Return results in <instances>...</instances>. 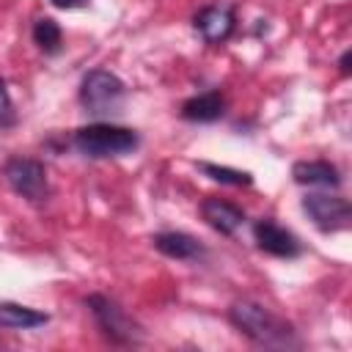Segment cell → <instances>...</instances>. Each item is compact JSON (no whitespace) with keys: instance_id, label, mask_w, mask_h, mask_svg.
Returning a JSON list of instances; mask_svg holds the SVG:
<instances>
[{"instance_id":"cell-4","label":"cell","mask_w":352,"mask_h":352,"mask_svg":"<svg viewBox=\"0 0 352 352\" xmlns=\"http://www.w3.org/2000/svg\"><path fill=\"white\" fill-rule=\"evenodd\" d=\"M3 176L11 184V190L19 192L28 201H44L47 192H50V187H47V170H44V165L38 160L14 157V160L6 162Z\"/></svg>"},{"instance_id":"cell-2","label":"cell","mask_w":352,"mask_h":352,"mask_svg":"<svg viewBox=\"0 0 352 352\" xmlns=\"http://www.w3.org/2000/svg\"><path fill=\"white\" fill-rule=\"evenodd\" d=\"M74 146L85 157L104 160V157H121L138 148V132L116 124H88L74 132Z\"/></svg>"},{"instance_id":"cell-12","label":"cell","mask_w":352,"mask_h":352,"mask_svg":"<svg viewBox=\"0 0 352 352\" xmlns=\"http://www.w3.org/2000/svg\"><path fill=\"white\" fill-rule=\"evenodd\" d=\"M47 322H50V316L36 311V308H28V305H19V302H0V327L30 330V327H41Z\"/></svg>"},{"instance_id":"cell-10","label":"cell","mask_w":352,"mask_h":352,"mask_svg":"<svg viewBox=\"0 0 352 352\" xmlns=\"http://www.w3.org/2000/svg\"><path fill=\"white\" fill-rule=\"evenodd\" d=\"M292 176H294L297 184H308V187H338L341 184L338 168L330 165V162H322V160L294 162Z\"/></svg>"},{"instance_id":"cell-7","label":"cell","mask_w":352,"mask_h":352,"mask_svg":"<svg viewBox=\"0 0 352 352\" xmlns=\"http://www.w3.org/2000/svg\"><path fill=\"white\" fill-rule=\"evenodd\" d=\"M253 236H256V242L264 253H272V256H280V258H294L302 250L300 239L292 231H286L283 226L272 223V220H258L253 226Z\"/></svg>"},{"instance_id":"cell-16","label":"cell","mask_w":352,"mask_h":352,"mask_svg":"<svg viewBox=\"0 0 352 352\" xmlns=\"http://www.w3.org/2000/svg\"><path fill=\"white\" fill-rule=\"evenodd\" d=\"M8 124H14V102L8 96L6 82L0 80V126H8Z\"/></svg>"},{"instance_id":"cell-9","label":"cell","mask_w":352,"mask_h":352,"mask_svg":"<svg viewBox=\"0 0 352 352\" xmlns=\"http://www.w3.org/2000/svg\"><path fill=\"white\" fill-rule=\"evenodd\" d=\"M201 214H204V220H206L214 231H220V234H234V231L245 223V212H242L239 206L223 201V198H206V201L201 204Z\"/></svg>"},{"instance_id":"cell-11","label":"cell","mask_w":352,"mask_h":352,"mask_svg":"<svg viewBox=\"0 0 352 352\" xmlns=\"http://www.w3.org/2000/svg\"><path fill=\"white\" fill-rule=\"evenodd\" d=\"M154 248H157L160 253L170 256V258H182V261L198 258V256L204 253V245H201L195 236L184 234V231H165V234H157V236H154Z\"/></svg>"},{"instance_id":"cell-15","label":"cell","mask_w":352,"mask_h":352,"mask_svg":"<svg viewBox=\"0 0 352 352\" xmlns=\"http://www.w3.org/2000/svg\"><path fill=\"white\" fill-rule=\"evenodd\" d=\"M33 41L44 52H58L60 50V28H58V22L50 19V16L36 19V25H33Z\"/></svg>"},{"instance_id":"cell-13","label":"cell","mask_w":352,"mask_h":352,"mask_svg":"<svg viewBox=\"0 0 352 352\" xmlns=\"http://www.w3.org/2000/svg\"><path fill=\"white\" fill-rule=\"evenodd\" d=\"M223 113H226V99L217 91L192 96V99H187L182 104V116L187 121H217Z\"/></svg>"},{"instance_id":"cell-14","label":"cell","mask_w":352,"mask_h":352,"mask_svg":"<svg viewBox=\"0 0 352 352\" xmlns=\"http://www.w3.org/2000/svg\"><path fill=\"white\" fill-rule=\"evenodd\" d=\"M198 170L206 173L209 179L220 182V184H234V187H245L253 182V176L248 170L239 168H228V165H214V162H198Z\"/></svg>"},{"instance_id":"cell-8","label":"cell","mask_w":352,"mask_h":352,"mask_svg":"<svg viewBox=\"0 0 352 352\" xmlns=\"http://www.w3.org/2000/svg\"><path fill=\"white\" fill-rule=\"evenodd\" d=\"M195 28L204 33V38L209 44H217V41L228 38L234 30V11L228 6H206L195 16Z\"/></svg>"},{"instance_id":"cell-6","label":"cell","mask_w":352,"mask_h":352,"mask_svg":"<svg viewBox=\"0 0 352 352\" xmlns=\"http://www.w3.org/2000/svg\"><path fill=\"white\" fill-rule=\"evenodd\" d=\"M302 209L308 212V217L316 223V228L322 231H341L349 226L352 220V206L346 198H338V195H322V192H314V195H305L302 198Z\"/></svg>"},{"instance_id":"cell-3","label":"cell","mask_w":352,"mask_h":352,"mask_svg":"<svg viewBox=\"0 0 352 352\" xmlns=\"http://www.w3.org/2000/svg\"><path fill=\"white\" fill-rule=\"evenodd\" d=\"M80 102L94 116H110L124 102V82L107 69H94L82 77Z\"/></svg>"},{"instance_id":"cell-17","label":"cell","mask_w":352,"mask_h":352,"mask_svg":"<svg viewBox=\"0 0 352 352\" xmlns=\"http://www.w3.org/2000/svg\"><path fill=\"white\" fill-rule=\"evenodd\" d=\"M88 0H52V6H58V8H80Z\"/></svg>"},{"instance_id":"cell-1","label":"cell","mask_w":352,"mask_h":352,"mask_svg":"<svg viewBox=\"0 0 352 352\" xmlns=\"http://www.w3.org/2000/svg\"><path fill=\"white\" fill-rule=\"evenodd\" d=\"M228 316L245 336H250L258 344H267V346H292V344H297L294 327L286 319H280L278 314H272L270 308L258 305V302H248V300L234 302Z\"/></svg>"},{"instance_id":"cell-18","label":"cell","mask_w":352,"mask_h":352,"mask_svg":"<svg viewBox=\"0 0 352 352\" xmlns=\"http://www.w3.org/2000/svg\"><path fill=\"white\" fill-rule=\"evenodd\" d=\"M349 60H352V52H344V58H341V72L344 74L349 72Z\"/></svg>"},{"instance_id":"cell-5","label":"cell","mask_w":352,"mask_h":352,"mask_svg":"<svg viewBox=\"0 0 352 352\" xmlns=\"http://www.w3.org/2000/svg\"><path fill=\"white\" fill-rule=\"evenodd\" d=\"M88 308L96 319V324L102 327V333L116 341V344H129L135 341L140 333L135 327V322L124 314V308H118V302H113L110 297H102V294H91L88 297Z\"/></svg>"}]
</instances>
